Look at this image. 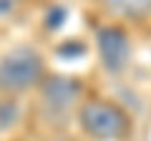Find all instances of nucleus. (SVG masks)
Segmentation results:
<instances>
[{
  "instance_id": "f257e3e1",
  "label": "nucleus",
  "mask_w": 151,
  "mask_h": 141,
  "mask_svg": "<svg viewBox=\"0 0 151 141\" xmlns=\"http://www.w3.org/2000/svg\"><path fill=\"white\" fill-rule=\"evenodd\" d=\"M45 81V60L33 45H15L0 55V96H20Z\"/></svg>"
},
{
  "instance_id": "f03ea898",
  "label": "nucleus",
  "mask_w": 151,
  "mask_h": 141,
  "mask_svg": "<svg viewBox=\"0 0 151 141\" xmlns=\"http://www.w3.org/2000/svg\"><path fill=\"white\" fill-rule=\"evenodd\" d=\"M78 126L93 141H124L131 134V119L119 103L88 98L78 109Z\"/></svg>"
},
{
  "instance_id": "7ed1b4c3",
  "label": "nucleus",
  "mask_w": 151,
  "mask_h": 141,
  "mask_svg": "<svg viewBox=\"0 0 151 141\" xmlns=\"http://www.w3.org/2000/svg\"><path fill=\"white\" fill-rule=\"evenodd\" d=\"M38 93H40V111L48 121H65L83 103V83L76 76H60V73L45 76Z\"/></svg>"
},
{
  "instance_id": "20e7f679",
  "label": "nucleus",
  "mask_w": 151,
  "mask_h": 141,
  "mask_svg": "<svg viewBox=\"0 0 151 141\" xmlns=\"http://www.w3.org/2000/svg\"><path fill=\"white\" fill-rule=\"evenodd\" d=\"M96 50H98V60H101L103 70L111 76H119L129 68L131 63V38L126 28L121 25H101L96 30Z\"/></svg>"
},
{
  "instance_id": "39448f33",
  "label": "nucleus",
  "mask_w": 151,
  "mask_h": 141,
  "mask_svg": "<svg viewBox=\"0 0 151 141\" xmlns=\"http://www.w3.org/2000/svg\"><path fill=\"white\" fill-rule=\"evenodd\" d=\"M98 3L111 15L126 18V20H139L151 13V0H98Z\"/></svg>"
},
{
  "instance_id": "423d86ee",
  "label": "nucleus",
  "mask_w": 151,
  "mask_h": 141,
  "mask_svg": "<svg viewBox=\"0 0 151 141\" xmlns=\"http://www.w3.org/2000/svg\"><path fill=\"white\" fill-rule=\"evenodd\" d=\"M23 116V106L15 101L13 96H0V136L13 131L20 124Z\"/></svg>"
},
{
  "instance_id": "0eeeda50",
  "label": "nucleus",
  "mask_w": 151,
  "mask_h": 141,
  "mask_svg": "<svg viewBox=\"0 0 151 141\" xmlns=\"http://www.w3.org/2000/svg\"><path fill=\"white\" fill-rule=\"evenodd\" d=\"M65 18H68V8H65V5H53L48 13H45V20L43 23H45L48 30H58V28L65 23Z\"/></svg>"
},
{
  "instance_id": "6e6552de",
  "label": "nucleus",
  "mask_w": 151,
  "mask_h": 141,
  "mask_svg": "<svg viewBox=\"0 0 151 141\" xmlns=\"http://www.w3.org/2000/svg\"><path fill=\"white\" fill-rule=\"evenodd\" d=\"M86 53V45L81 43V40H65L63 45H58V55H83Z\"/></svg>"
},
{
  "instance_id": "1a4fd4ad",
  "label": "nucleus",
  "mask_w": 151,
  "mask_h": 141,
  "mask_svg": "<svg viewBox=\"0 0 151 141\" xmlns=\"http://www.w3.org/2000/svg\"><path fill=\"white\" fill-rule=\"evenodd\" d=\"M18 8V0H0V18H8L13 15Z\"/></svg>"
},
{
  "instance_id": "9d476101",
  "label": "nucleus",
  "mask_w": 151,
  "mask_h": 141,
  "mask_svg": "<svg viewBox=\"0 0 151 141\" xmlns=\"http://www.w3.org/2000/svg\"><path fill=\"white\" fill-rule=\"evenodd\" d=\"M50 141H76V139H70V136H58V139H50Z\"/></svg>"
}]
</instances>
